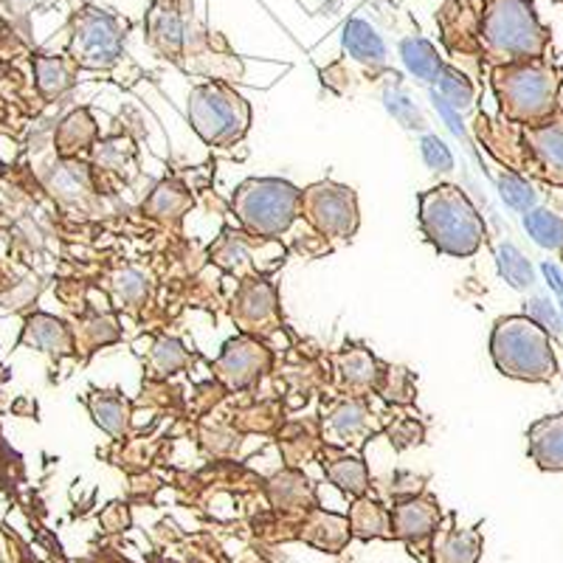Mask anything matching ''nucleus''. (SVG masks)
<instances>
[{"label":"nucleus","mask_w":563,"mask_h":563,"mask_svg":"<svg viewBox=\"0 0 563 563\" xmlns=\"http://www.w3.org/2000/svg\"><path fill=\"white\" fill-rule=\"evenodd\" d=\"M561 85L563 70L547 57L493 68V93L505 122L512 124H541L550 119L558 110Z\"/></svg>","instance_id":"obj_1"},{"label":"nucleus","mask_w":563,"mask_h":563,"mask_svg":"<svg viewBox=\"0 0 563 563\" xmlns=\"http://www.w3.org/2000/svg\"><path fill=\"white\" fill-rule=\"evenodd\" d=\"M479 43L496 68L544 57L550 48V32L536 18L530 0H485Z\"/></svg>","instance_id":"obj_2"},{"label":"nucleus","mask_w":563,"mask_h":563,"mask_svg":"<svg viewBox=\"0 0 563 563\" xmlns=\"http://www.w3.org/2000/svg\"><path fill=\"white\" fill-rule=\"evenodd\" d=\"M493 364L501 375L527 384H550L558 375L550 333L530 316H507L496 321L490 335Z\"/></svg>","instance_id":"obj_3"},{"label":"nucleus","mask_w":563,"mask_h":563,"mask_svg":"<svg viewBox=\"0 0 563 563\" xmlns=\"http://www.w3.org/2000/svg\"><path fill=\"white\" fill-rule=\"evenodd\" d=\"M505 144H493V153L505 161L507 167L519 173L536 175L552 186L563 189V110L558 108L541 124H512L499 128Z\"/></svg>","instance_id":"obj_4"},{"label":"nucleus","mask_w":563,"mask_h":563,"mask_svg":"<svg viewBox=\"0 0 563 563\" xmlns=\"http://www.w3.org/2000/svg\"><path fill=\"white\" fill-rule=\"evenodd\" d=\"M420 223L426 238L451 256H471L485 240L479 211L456 186H437L420 198Z\"/></svg>","instance_id":"obj_5"},{"label":"nucleus","mask_w":563,"mask_h":563,"mask_svg":"<svg viewBox=\"0 0 563 563\" xmlns=\"http://www.w3.org/2000/svg\"><path fill=\"white\" fill-rule=\"evenodd\" d=\"M301 192L285 180H245L234 195L238 218L256 238H279L299 214Z\"/></svg>","instance_id":"obj_6"},{"label":"nucleus","mask_w":563,"mask_h":563,"mask_svg":"<svg viewBox=\"0 0 563 563\" xmlns=\"http://www.w3.org/2000/svg\"><path fill=\"white\" fill-rule=\"evenodd\" d=\"M189 122L206 144H231L249 128V108L225 85H200L189 97Z\"/></svg>","instance_id":"obj_7"},{"label":"nucleus","mask_w":563,"mask_h":563,"mask_svg":"<svg viewBox=\"0 0 563 563\" xmlns=\"http://www.w3.org/2000/svg\"><path fill=\"white\" fill-rule=\"evenodd\" d=\"M74 52L88 68H108L122 54V23L108 9H85L77 18Z\"/></svg>","instance_id":"obj_8"},{"label":"nucleus","mask_w":563,"mask_h":563,"mask_svg":"<svg viewBox=\"0 0 563 563\" xmlns=\"http://www.w3.org/2000/svg\"><path fill=\"white\" fill-rule=\"evenodd\" d=\"M301 206L310 223L324 234L346 238L358 225V209H355V195L344 186L321 184L313 186L308 195H301Z\"/></svg>","instance_id":"obj_9"},{"label":"nucleus","mask_w":563,"mask_h":563,"mask_svg":"<svg viewBox=\"0 0 563 563\" xmlns=\"http://www.w3.org/2000/svg\"><path fill=\"white\" fill-rule=\"evenodd\" d=\"M265 364H268V352L263 346L249 339H238L223 350L218 372L229 386H249L263 375Z\"/></svg>","instance_id":"obj_10"},{"label":"nucleus","mask_w":563,"mask_h":563,"mask_svg":"<svg viewBox=\"0 0 563 563\" xmlns=\"http://www.w3.org/2000/svg\"><path fill=\"white\" fill-rule=\"evenodd\" d=\"M527 449L541 471L563 474V415L541 417L527 431Z\"/></svg>","instance_id":"obj_11"},{"label":"nucleus","mask_w":563,"mask_h":563,"mask_svg":"<svg viewBox=\"0 0 563 563\" xmlns=\"http://www.w3.org/2000/svg\"><path fill=\"white\" fill-rule=\"evenodd\" d=\"M437 527H440V507L431 499L411 496L391 510V536L404 538V541H422Z\"/></svg>","instance_id":"obj_12"},{"label":"nucleus","mask_w":563,"mask_h":563,"mask_svg":"<svg viewBox=\"0 0 563 563\" xmlns=\"http://www.w3.org/2000/svg\"><path fill=\"white\" fill-rule=\"evenodd\" d=\"M344 52L352 59H358L366 68H384L386 45L380 34L366 23V20H350L344 26Z\"/></svg>","instance_id":"obj_13"},{"label":"nucleus","mask_w":563,"mask_h":563,"mask_svg":"<svg viewBox=\"0 0 563 563\" xmlns=\"http://www.w3.org/2000/svg\"><path fill=\"white\" fill-rule=\"evenodd\" d=\"M437 563H476L482 552V536L476 530H454L442 532L437 538Z\"/></svg>","instance_id":"obj_14"},{"label":"nucleus","mask_w":563,"mask_h":563,"mask_svg":"<svg viewBox=\"0 0 563 563\" xmlns=\"http://www.w3.org/2000/svg\"><path fill=\"white\" fill-rule=\"evenodd\" d=\"M400 57H404L406 68H409L420 82H434L437 74H440L442 68L437 48L429 40L422 37L404 40V43H400Z\"/></svg>","instance_id":"obj_15"},{"label":"nucleus","mask_w":563,"mask_h":563,"mask_svg":"<svg viewBox=\"0 0 563 563\" xmlns=\"http://www.w3.org/2000/svg\"><path fill=\"white\" fill-rule=\"evenodd\" d=\"M525 229L541 249L563 251V218H558L550 209H532L527 211Z\"/></svg>","instance_id":"obj_16"},{"label":"nucleus","mask_w":563,"mask_h":563,"mask_svg":"<svg viewBox=\"0 0 563 563\" xmlns=\"http://www.w3.org/2000/svg\"><path fill=\"white\" fill-rule=\"evenodd\" d=\"M324 471L330 482L350 496H364L369 487L366 485V465L355 456H339V460H330V465L324 462Z\"/></svg>","instance_id":"obj_17"},{"label":"nucleus","mask_w":563,"mask_h":563,"mask_svg":"<svg viewBox=\"0 0 563 563\" xmlns=\"http://www.w3.org/2000/svg\"><path fill=\"white\" fill-rule=\"evenodd\" d=\"M434 82H440V93H437V97H440L442 102H451L456 110H467L471 104H474V97H476L474 85L467 82L460 70L445 68V65H442Z\"/></svg>","instance_id":"obj_18"},{"label":"nucleus","mask_w":563,"mask_h":563,"mask_svg":"<svg viewBox=\"0 0 563 563\" xmlns=\"http://www.w3.org/2000/svg\"><path fill=\"white\" fill-rule=\"evenodd\" d=\"M350 530L361 538H386L389 536V525H386V512L380 510L375 501H358L352 510Z\"/></svg>","instance_id":"obj_19"},{"label":"nucleus","mask_w":563,"mask_h":563,"mask_svg":"<svg viewBox=\"0 0 563 563\" xmlns=\"http://www.w3.org/2000/svg\"><path fill=\"white\" fill-rule=\"evenodd\" d=\"M90 409H93V417H97L99 426L104 431H110V434H122L124 426H128V404H124L122 397H115L113 391L99 395L90 404Z\"/></svg>","instance_id":"obj_20"},{"label":"nucleus","mask_w":563,"mask_h":563,"mask_svg":"<svg viewBox=\"0 0 563 563\" xmlns=\"http://www.w3.org/2000/svg\"><path fill=\"white\" fill-rule=\"evenodd\" d=\"M499 271L516 290H527L532 285V265L527 263L516 245H501L499 249Z\"/></svg>","instance_id":"obj_21"},{"label":"nucleus","mask_w":563,"mask_h":563,"mask_svg":"<svg viewBox=\"0 0 563 563\" xmlns=\"http://www.w3.org/2000/svg\"><path fill=\"white\" fill-rule=\"evenodd\" d=\"M499 189H501V198H505L512 209L530 211L532 206H536V192H532V186L527 184L519 173L501 175Z\"/></svg>","instance_id":"obj_22"},{"label":"nucleus","mask_w":563,"mask_h":563,"mask_svg":"<svg viewBox=\"0 0 563 563\" xmlns=\"http://www.w3.org/2000/svg\"><path fill=\"white\" fill-rule=\"evenodd\" d=\"M37 77H40V88H43L48 97L63 93V90L70 85L68 68H65L63 59H54V57L37 59Z\"/></svg>","instance_id":"obj_23"},{"label":"nucleus","mask_w":563,"mask_h":563,"mask_svg":"<svg viewBox=\"0 0 563 563\" xmlns=\"http://www.w3.org/2000/svg\"><path fill=\"white\" fill-rule=\"evenodd\" d=\"M29 333H32V341L37 346H45V350H59L65 344V327L59 321L48 319V316H37L29 324Z\"/></svg>","instance_id":"obj_24"},{"label":"nucleus","mask_w":563,"mask_h":563,"mask_svg":"<svg viewBox=\"0 0 563 563\" xmlns=\"http://www.w3.org/2000/svg\"><path fill=\"white\" fill-rule=\"evenodd\" d=\"M422 158L434 173H451V167H454V155L445 147V141H440L437 135L422 139Z\"/></svg>","instance_id":"obj_25"},{"label":"nucleus","mask_w":563,"mask_h":563,"mask_svg":"<svg viewBox=\"0 0 563 563\" xmlns=\"http://www.w3.org/2000/svg\"><path fill=\"white\" fill-rule=\"evenodd\" d=\"M364 422H366V411L361 409L358 404L341 406V409L335 411V417H333V426L341 431V437L358 434V431L364 429Z\"/></svg>","instance_id":"obj_26"},{"label":"nucleus","mask_w":563,"mask_h":563,"mask_svg":"<svg viewBox=\"0 0 563 563\" xmlns=\"http://www.w3.org/2000/svg\"><path fill=\"white\" fill-rule=\"evenodd\" d=\"M386 99H389V110L391 113L400 119V122L406 124V128H422V115L417 113L415 104L409 102V99H400V97H391V93H386Z\"/></svg>","instance_id":"obj_27"},{"label":"nucleus","mask_w":563,"mask_h":563,"mask_svg":"<svg viewBox=\"0 0 563 563\" xmlns=\"http://www.w3.org/2000/svg\"><path fill=\"white\" fill-rule=\"evenodd\" d=\"M532 321H538V324L544 327L547 333H561V319H558V313L555 310L550 308V305H547V301H541V299H536L532 301V316H530Z\"/></svg>","instance_id":"obj_28"},{"label":"nucleus","mask_w":563,"mask_h":563,"mask_svg":"<svg viewBox=\"0 0 563 563\" xmlns=\"http://www.w3.org/2000/svg\"><path fill=\"white\" fill-rule=\"evenodd\" d=\"M115 290H119V294H122L128 301H133L144 294V279H141L135 271H128V274L119 276V282H115Z\"/></svg>","instance_id":"obj_29"}]
</instances>
